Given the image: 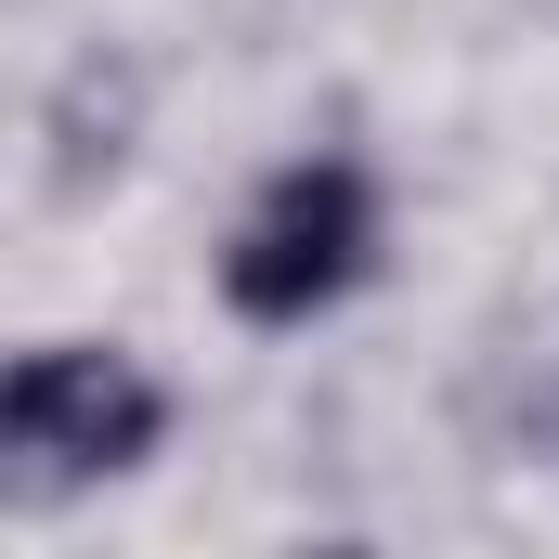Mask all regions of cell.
Here are the masks:
<instances>
[{
  "label": "cell",
  "instance_id": "7a4b0ae2",
  "mask_svg": "<svg viewBox=\"0 0 559 559\" xmlns=\"http://www.w3.org/2000/svg\"><path fill=\"white\" fill-rule=\"evenodd\" d=\"M156 429H169V391L118 365V352H26L13 365V391H0V442H13V468H26V495H52V481H105V468H143L156 455Z\"/></svg>",
  "mask_w": 559,
  "mask_h": 559
},
{
  "label": "cell",
  "instance_id": "6da1fadb",
  "mask_svg": "<svg viewBox=\"0 0 559 559\" xmlns=\"http://www.w3.org/2000/svg\"><path fill=\"white\" fill-rule=\"evenodd\" d=\"M365 248H378L365 169H352V156H299L274 195L248 209V235L222 248V299H235L248 325H312L338 286L365 274Z\"/></svg>",
  "mask_w": 559,
  "mask_h": 559
}]
</instances>
